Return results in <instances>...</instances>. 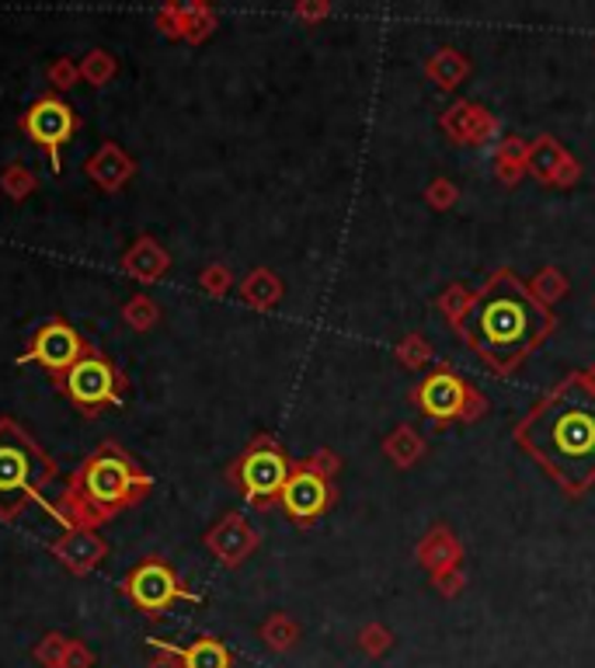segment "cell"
I'll return each mask as SVG.
<instances>
[{"label":"cell","mask_w":595,"mask_h":668,"mask_svg":"<svg viewBox=\"0 0 595 668\" xmlns=\"http://www.w3.org/2000/svg\"><path fill=\"white\" fill-rule=\"evenodd\" d=\"M512 439L568 498L595 488V387L585 370L561 376L512 424Z\"/></svg>","instance_id":"obj_1"},{"label":"cell","mask_w":595,"mask_h":668,"mask_svg":"<svg viewBox=\"0 0 595 668\" xmlns=\"http://www.w3.org/2000/svg\"><path fill=\"white\" fill-rule=\"evenodd\" d=\"M553 331H558L553 310L540 307L529 296L526 279H519L508 265L495 269L481 282L467 317L457 324L460 341L498 380L516 373Z\"/></svg>","instance_id":"obj_2"},{"label":"cell","mask_w":595,"mask_h":668,"mask_svg":"<svg viewBox=\"0 0 595 668\" xmlns=\"http://www.w3.org/2000/svg\"><path fill=\"white\" fill-rule=\"evenodd\" d=\"M154 491V474H147L115 439L98 442L67 477L64 491L53 501L56 522L77 530H98L126 509H136Z\"/></svg>","instance_id":"obj_3"},{"label":"cell","mask_w":595,"mask_h":668,"mask_svg":"<svg viewBox=\"0 0 595 668\" xmlns=\"http://www.w3.org/2000/svg\"><path fill=\"white\" fill-rule=\"evenodd\" d=\"M59 463L38 445V439L14 418H0V522H18L32 505L46 509L53 519V501L46 488L56 480Z\"/></svg>","instance_id":"obj_4"},{"label":"cell","mask_w":595,"mask_h":668,"mask_svg":"<svg viewBox=\"0 0 595 668\" xmlns=\"http://www.w3.org/2000/svg\"><path fill=\"white\" fill-rule=\"evenodd\" d=\"M407 400H412L436 429L478 424L491 411V400L484 397V390H478V383H470L457 366H449V362H436V366L428 370V376H422L415 387L407 390Z\"/></svg>","instance_id":"obj_5"},{"label":"cell","mask_w":595,"mask_h":668,"mask_svg":"<svg viewBox=\"0 0 595 668\" xmlns=\"http://www.w3.org/2000/svg\"><path fill=\"white\" fill-rule=\"evenodd\" d=\"M290 474H293V456L285 453V445L276 435L261 432L244 445L240 456L227 467V484L255 512H269L279 505V495Z\"/></svg>","instance_id":"obj_6"},{"label":"cell","mask_w":595,"mask_h":668,"mask_svg":"<svg viewBox=\"0 0 595 668\" xmlns=\"http://www.w3.org/2000/svg\"><path fill=\"white\" fill-rule=\"evenodd\" d=\"M53 387L64 394L88 421H98L109 408L122 404V397H126V390H130V376L122 373V366L112 355H105L101 349L91 346L88 355L80 359L74 370H67L64 376L53 380Z\"/></svg>","instance_id":"obj_7"},{"label":"cell","mask_w":595,"mask_h":668,"mask_svg":"<svg viewBox=\"0 0 595 668\" xmlns=\"http://www.w3.org/2000/svg\"><path fill=\"white\" fill-rule=\"evenodd\" d=\"M119 592L147 620H160L175 602H192V605L202 602V596L192 592L189 585H184V578L157 554L143 557L136 568L119 581Z\"/></svg>","instance_id":"obj_8"},{"label":"cell","mask_w":595,"mask_h":668,"mask_svg":"<svg viewBox=\"0 0 595 668\" xmlns=\"http://www.w3.org/2000/svg\"><path fill=\"white\" fill-rule=\"evenodd\" d=\"M18 129H22L32 144L53 160V171L59 174L64 171V150L80 133V115L70 109V101L46 91L32 101L22 118H18Z\"/></svg>","instance_id":"obj_9"},{"label":"cell","mask_w":595,"mask_h":668,"mask_svg":"<svg viewBox=\"0 0 595 668\" xmlns=\"http://www.w3.org/2000/svg\"><path fill=\"white\" fill-rule=\"evenodd\" d=\"M88 349H91V341L80 335L67 317H53L32 335L29 349L14 362H18V366L35 362V366H43L56 380V376H64L67 370H74L77 362L88 355Z\"/></svg>","instance_id":"obj_10"},{"label":"cell","mask_w":595,"mask_h":668,"mask_svg":"<svg viewBox=\"0 0 595 668\" xmlns=\"http://www.w3.org/2000/svg\"><path fill=\"white\" fill-rule=\"evenodd\" d=\"M335 501H338L335 480H324L314 471H306L303 460H293V474L279 495V509L285 512V519L296 522L300 530H306V525H314L317 519L332 512Z\"/></svg>","instance_id":"obj_11"},{"label":"cell","mask_w":595,"mask_h":668,"mask_svg":"<svg viewBox=\"0 0 595 668\" xmlns=\"http://www.w3.org/2000/svg\"><path fill=\"white\" fill-rule=\"evenodd\" d=\"M439 129L453 147L484 150L502 139V118L491 109H484L481 101L457 98L453 105H446L439 112Z\"/></svg>","instance_id":"obj_12"},{"label":"cell","mask_w":595,"mask_h":668,"mask_svg":"<svg viewBox=\"0 0 595 668\" xmlns=\"http://www.w3.org/2000/svg\"><path fill=\"white\" fill-rule=\"evenodd\" d=\"M585 168L582 160L574 157L558 136L540 133L537 139H529V178L540 181L543 189H574L582 181Z\"/></svg>","instance_id":"obj_13"},{"label":"cell","mask_w":595,"mask_h":668,"mask_svg":"<svg viewBox=\"0 0 595 668\" xmlns=\"http://www.w3.org/2000/svg\"><path fill=\"white\" fill-rule=\"evenodd\" d=\"M202 546H206L223 568H240V564H248V557H255V551L261 546V533L248 522L244 512H227L202 533Z\"/></svg>","instance_id":"obj_14"},{"label":"cell","mask_w":595,"mask_h":668,"mask_svg":"<svg viewBox=\"0 0 595 668\" xmlns=\"http://www.w3.org/2000/svg\"><path fill=\"white\" fill-rule=\"evenodd\" d=\"M49 554L64 564L70 575L85 578L109 557V543L98 536V530H77V525H67V530L49 543Z\"/></svg>","instance_id":"obj_15"},{"label":"cell","mask_w":595,"mask_h":668,"mask_svg":"<svg viewBox=\"0 0 595 668\" xmlns=\"http://www.w3.org/2000/svg\"><path fill=\"white\" fill-rule=\"evenodd\" d=\"M119 269L126 272L130 279L143 282V286H154L164 275L171 272V251L160 245L154 234H139L133 245L122 251Z\"/></svg>","instance_id":"obj_16"},{"label":"cell","mask_w":595,"mask_h":668,"mask_svg":"<svg viewBox=\"0 0 595 668\" xmlns=\"http://www.w3.org/2000/svg\"><path fill=\"white\" fill-rule=\"evenodd\" d=\"M136 160L122 150L119 144H112V139H105V144H101L88 160H85V174L94 181V185L101 189V192H109V195H115V192H122L130 185V181L136 178Z\"/></svg>","instance_id":"obj_17"},{"label":"cell","mask_w":595,"mask_h":668,"mask_svg":"<svg viewBox=\"0 0 595 668\" xmlns=\"http://www.w3.org/2000/svg\"><path fill=\"white\" fill-rule=\"evenodd\" d=\"M415 561L425 575H436V571H446V568H457L463 564V543L460 536L449 530V525L436 522L433 530H428L418 543H415Z\"/></svg>","instance_id":"obj_18"},{"label":"cell","mask_w":595,"mask_h":668,"mask_svg":"<svg viewBox=\"0 0 595 668\" xmlns=\"http://www.w3.org/2000/svg\"><path fill=\"white\" fill-rule=\"evenodd\" d=\"M474 73V59L457 46H439L433 56L425 59V77L428 84H436L442 94H453L463 80Z\"/></svg>","instance_id":"obj_19"},{"label":"cell","mask_w":595,"mask_h":668,"mask_svg":"<svg viewBox=\"0 0 595 668\" xmlns=\"http://www.w3.org/2000/svg\"><path fill=\"white\" fill-rule=\"evenodd\" d=\"M237 296H240L244 307H251V310H258V314H269V310L279 307L282 296H285L282 275H279L276 269L258 265V269H251L244 279H237Z\"/></svg>","instance_id":"obj_20"},{"label":"cell","mask_w":595,"mask_h":668,"mask_svg":"<svg viewBox=\"0 0 595 668\" xmlns=\"http://www.w3.org/2000/svg\"><path fill=\"white\" fill-rule=\"evenodd\" d=\"M491 168L505 189H516L523 178H529V139L523 136H502L491 150Z\"/></svg>","instance_id":"obj_21"},{"label":"cell","mask_w":595,"mask_h":668,"mask_svg":"<svg viewBox=\"0 0 595 668\" xmlns=\"http://www.w3.org/2000/svg\"><path fill=\"white\" fill-rule=\"evenodd\" d=\"M380 450H383V456H386L390 463H394L397 471H412V467H418V463L425 460L428 442H425V435L415 429V424L401 421L394 432H386V435H383Z\"/></svg>","instance_id":"obj_22"},{"label":"cell","mask_w":595,"mask_h":668,"mask_svg":"<svg viewBox=\"0 0 595 668\" xmlns=\"http://www.w3.org/2000/svg\"><path fill=\"white\" fill-rule=\"evenodd\" d=\"M258 637L265 641V647H269V652L290 655L293 647L300 644L303 631H300V623H296L290 613H269V616L261 620V626H258Z\"/></svg>","instance_id":"obj_23"},{"label":"cell","mask_w":595,"mask_h":668,"mask_svg":"<svg viewBox=\"0 0 595 668\" xmlns=\"http://www.w3.org/2000/svg\"><path fill=\"white\" fill-rule=\"evenodd\" d=\"M526 290H529L532 299L540 303V307L550 310V307H558V303L571 293V282H568V275L558 265H543V269H537L526 279Z\"/></svg>","instance_id":"obj_24"},{"label":"cell","mask_w":595,"mask_h":668,"mask_svg":"<svg viewBox=\"0 0 595 668\" xmlns=\"http://www.w3.org/2000/svg\"><path fill=\"white\" fill-rule=\"evenodd\" d=\"M184 668H234V655L220 637L202 634L184 647Z\"/></svg>","instance_id":"obj_25"},{"label":"cell","mask_w":595,"mask_h":668,"mask_svg":"<svg viewBox=\"0 0 595 668\" xmlns=\"http://www.w3.org/2000/svg\"><path fill=\"white\" fill-rule=\"evenodd\" d=\"M122 324H126L130 331H136V335H147V331H154L157 324H160V303L150 296V293H133L126 303H122Z\"/></svg>","instance_id":"obj_26"},{"label":"cell","mask_w":595,"mask_h":668,"mask_svg":"<svg viewBox=\"0 0 595 668\" xmlns=\"http://www.w3.org/2000/svg\"><path fill=\"white\" fill-rule=\"evenodd\" d=\"M119 73V59L109 49H88L80 59V80L88 88H109V80Z\"/></svg>","instance_id":"obj_27"},{"label":"cell","mask_w":595,"mask_h":668,"mask_svg":"<svg viewBox=\"0 0 595 668\" xmlns=\"http://www.w3.org/2000/svg\"><path fill=\"white\" fill-rule=\"evenodd\" d=\"M470 303H474V290H467L463 282H449V286L436 296V310H439V317L449 324V328L457 331V324L467 317Z\"/></svg>","instance_id":"obj_28"},{"label":"cell","mask_w":595,"mask_h":668,"mask_svg":"<svg viewBox=\"0 0 595 668\" xmlns=\"http://www.w3.org/2000/svg\"><path fill=\"white\" fill-rule=\"evenodd\" d=\"M192 11H195V0L189 4H164L157 14H154V25L164 38H171V43H184V35H189V22H192Z\"/></svg>","instance_id":"obj_29"},{"label":"cell","mask_w":595,"mask_h":668,"mask_svg":"<svg viewBox=\"0 0 595 668\" xmlns=\"http://www.w3.org/2000/svg\"><path fill=\"white\" fill-rule=\"evenodd\" d=\"M394 355H397V362H401L404 370L418 373V370H428V362H433L436 349H433V341H428L422 331H412V335H404V338L397 341Z\"/></svg>","instance_id":"obj_30"},{"label":"cell","mask_w":595,"mask_h":668,"mask_svg":"<svg viewBox=\"0 0 595 668\" xmlns=\"http://www.w3.org/2000/svg\"><path fill=\"white\" fill-rule=\"evenodd\" d=\"M0 192H4L11 202H25L38 192V174L25 165H8L0 171Z\"/></svg>","instance_id":"obj_31"},{"label":"cell","mask_w":595,"mask_h":668,"mask_svg":"<svg viewBox=\"0 0 595 668\" xmlns=\"http://www.w3.org/2000/svg\"><path fill=\"white\" fill-rule=\"evenodd\" d=\"M234 286H237V275H234L231 265H223V261H210V265L199 272V290L206 296H213V299L231 296Z\"/></svg>","instance_id":"obj_32"},{"label":"cell","mask_w":595,"mask_h":668,"mask_svg":"<svg viewBox=\"0 0 595 668\" xmlns=\"http://www.w3.org/2000/svg\"><path fill=\"white\" fill-rule=\"evenodd\" d=\"M216 29H220L216 8L206 4V0H195V11H192V22H189V35H184V43H189V46L210 43V38L216 35Z\"/></svg>","instance_id":"obj_33"},{"label":"cell","mask_w":595,"mask_h":668,"mask_svg":"<svg viewBox=\"0 0 595 668\" xmlns=\"http://www.w3.org/2000/svg\"><path fill=\"white\" fill-rule=\"evenodd\" d=\"M390 647H394V631H390L386 623L373 620V623H366L362 631H359V652L366 658H386L390 655Z\"/></svg>","instance_id":"obj_34"},{"label":"cell","mask_w":595,"mask_h":668,"mask_svg":"<svg viewBox=\"0 0 595 668\" xmlns=\"http://www.w3.org/2000/svg\"><path fill=\"white\" fill-rule=\"evenodd\" d=\"M422 199H425V206L433 210V213H449L460 202V185L453 178H446V174H439V178H433L425 185V192H422Z\"/></svg>","instance_id":"obj_35"},{"label":"cell","mask_w":595,"mask_h":668,"mask_svg":"<svg viewBox=\"0 0 595 668\" xmlns=\"http://www.w3.org/2000/svg\"><path fill=\"white\" fill-rule=\"evenodd\" d=\"M67 647H70V637H64V634H46L43 641L35 644V652H32V658L43 665V668H64V658H67Z\"/></svg>","instance_id":"obj_36"},{"label":"cell","mask_w":595,"mask_h":668,"mask_svg":"<svg viewBox=\"0 0 595 668\" xmlns=\"http://www.w3.org/2000/svg\"><path fill=\"white\" fill-rule=\"evenodd\" d=\"M46 77H49V84H53V94H64V91L80 84V64H77L74 56H59V59H53V64H49Z\"/></svg>","instance_id":"obj_37"},{"label":"cell","mask_w":595,"mask_h":668,"mask_svg":"<svg viewBox=\"0 0 595 668\" xmlns=\"http://www.w3.org/2000/svg\"><path fill=\"white\" fill-rule=\"evenodd\" d=\"M303 467L314 471V474L324 477V480H335V477L341 474V467H345V460L332 450V445H321V450H314V453L303 456Z\"/></svg>","instance_id":"obj_38"},{"label":"cell","mask_w":595,"mask_h":668,"mask_svg":"<svg viewBox=\"0 0 595 668\" xmlns=\"http://www.w3.org/2000/svg\"><path fill=\"white\" fill-rule=\"evenodd\" d=\"M150 644V661L147 668H184V647L178 644H168V641H160V637H147Z\"/></svg>","instance_id":"obj_39"},{"label":"cell","mask_w":595,"mask_h":668,"mask_svg":"<svg viewBox=\"0 0 595 668\" xmlns=\"http://www.w3.org/2000/svg\"><path fill=\"white\" fill-rule=\"evenodd\" d=\"M332 14H335L332 0H300V4H293V18H296V22H303V25H311V29L327 22Z\"/></svg>","instance_id":"obj_40"},{"label":"cell","mask_w":595,"mask_h":668,"mask_svg":"<svg viewBox=\"0 0 595 668\" xmlns=\"http://www.w3.org/2000/svg\"><path fill=\"white\" fill-rule=\"evenodd\" d=\"M428 578H433V589L442 599H457L463 592V585H467L463 564H457V568H446V571H436V575H428Z\"/></svg>","instance_id":"obj_41"},{"label":"cell","mask_w":595,"mask_h":668,"mask_svg":"<svg viewBox=\"0 0 595 668\" xmlns=\"http://www.w3.org/2000/svg\"><path fill=\"white\" fill-rule=\"evenodd\" d=\"M64 668H94V652H91V647H88L85 641H74V637H70Z\"/></svg>","instance_id":"obj_42"},{"label":"cell","mask_w":595,"mask_h":668,"mask_svg":"<svg viewBox=\"0 0 595 668\" xmlns=\"http://www.w3.org/2000/svg\"><path fill=\"white\" fill-rule=\"evenodd\" d=\"M585 373H588V380H592V387H595V362H592V366H588Z\"/></svg>","instance_id":"obj_43"},{"label":"cell","mask_w":595,"mask_h":668,"mask_svg":"<svg viewBox=\"0 0 595 668\" xmlns=\"http://www.w3.org/2000/svg\"><path fill=\"white\" fill-rule=\"evenodd\" d=\"M592 303H595V299H592Z\"/></svg>","instance_id":"obj_44"}]
</instances>
